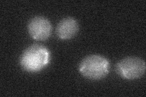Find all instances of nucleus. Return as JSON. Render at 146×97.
I'll use <instances>...</instances> for the list:
<instances>
[{"mask_svg": "<svg viewBox=\"0 0 146 97\" xmlns=\"http://www.w3.org/2000/svg\"><path fill=\"white\" fill-rule=\"evenodd\" d=\"M51 53L47 48L40 44H34L27 48L21 55L20 64L25 71L37 72L49 63Z\"/></svg>", "mask_w": 146, "mask_h": 97, "instance_id": "obj_1", "label": "nucleus"}, {"mask_svg": "<svg viewBox=\"0 0 146 97\" xmlns=\"http://www.w3.org/2000/svg\"><path fill=\"white\" fill-rule=\"evenodd\" d=\"M109 60L102 55L91 54L85 57L79 64L81 74L92 80H99L106 77L110 72Z\"/></svg>", "mask_w": 146, "mask_h": 97, "instance_id": "obj_2", "label": "nucleus"}, {"mask_svg": "<svg viewBox=\"0 0 146 97\" xmlns=\"http://www.w3.org/2000/svg\"><path fill=\"white\" fill-rule=\"evenodd\" d=\"M144 60L135 56L127 57L119 61L115 66L116 73L126 80H136L142 77L145 72Z\"/></svg>", "mask_w": 146, "mask_h": 97, "instance_id": "obj_3", "label": "nucleus"}, {"mask_svg": "<svg viewBox=\"0 0 146 97\" xmlns=\"http://www.w3.org/2000/svg\"><path fill=\"white\" fill-rule=\"evenodd\" d=\"M27 30L31 36L37 41L48 40L52 34V27L49 19L43 16L32 18L27 24Z\"/></svg>", "mask_w": 146, "mask_h": 97, "instance_id": "obj_4", "label": "nucleus"}, {"mask_svg": "<svg viewBox=\"0 0 146 97\" xmlns=\"http://www.w3.org/2000/svg\"><path fill=\"white\" fill-rule=\"evenodd\" d=\"M79 30V22L74 18L68 16L62 19L57 24L56 34L58 38L70 40L76 35Z\"/></svg>", "mask_w": 146, "mask_h": 97, "instance_id": "obj_5", "label": "nucleus"}]
</instances>
